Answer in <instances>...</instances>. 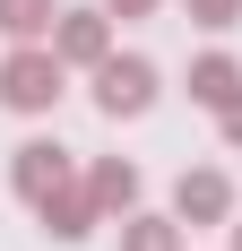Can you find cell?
Segmentation results:
<instances>
[{
    "label": "cell",
    "instance_id": "obj_1",
    "mask_svg": "<svg viewBox=\"0 0 242 251\" xmlns=\"http://www.w3.org/2000/svg\"><path fill=\"white\" fill-rule=\"evenodd\" d=\"M61 96H70V70H61L52 44H18L9 61H0V104H9V113L35 122V113H52Z\"/></svg>",
    "mask_w": 242,
    "mask_h": 251
},
{
    "label": "cell",
    "instance_id": "obj_2",
    "mask_svg": "<svg viewBox=\"0 0 242 251\" xmlns=\"http://www.w3.org/2000/svg\"><path fill=\"white\" fill-rule=\"evenodd\" d=\"M156 87H165V78H156L147 52H104L96 61V113L104 122H139L147 104H156Z\"/></svg>",
    "mask_w": 242,
    "mask_h": 251
},
{
    "label": "cell",
    "instance_id": "obj_3",
    "mask_svg": "<svg viewBox=\"0 0 242 251\" xmlns=\"http://www.w3.org/2000/svg\"><path fill=\"white\" fill-rule=\"evenodd\" d=\"M61 182H78L70 148H61V139H18V156H9V191H18L26 208H44Z\"/></svg>",
    "mask_w": 242,
    "mask_h": 251
},
{
    "label": "cell",
    "instance_id": "obj_4",
    "mask_svg": "<svg viewBox=\"0 0 242 251\" xmlns=\"http://www.w3.org/2000/svg\"><path fill=\"white\" fill-rule=\"evenodd\" d=\"M173 217H182V226H225V217H234V182H225V165H191V174L173 182Z\"/></svg>",
    "mask_w": 242,
    "mask_h": 251
},
{
    "label": "cell",
    "instance_id": "obj_5",
    "mask_svg": "<svg viewBox=\"0 0 242 251\" xmlns=\"http://www.w3.org/2000/svg\"><path fill=\"white\" fill-rule=\"evenodd\" d=\"M52 52H61V70H96L113 52V18L104 9H61L52 18Z\"/></svg>",
    "mask_w": 242,
    "mask_h": 251
},
{
    "label": "cell",
    "instance_id": "obj_6",
    "mask_svg": "<svg viewBox=\"0 0 242 251\" xmlns=\"http://www.w3.org/2000/svg\"><path fill=\"white\" fill-rule=\"evenodd\" d=\"M35 217H44V234H52V243H87V234H96V217H104V208L87 200V182H61V191H52V200L35 208Z\"/></svg>",
    "mask_w": 242,
    "mask_h": 251
},
{
    "label": "cell",
    "instance_id": "obj_7",
    "mask_svg": "<svg viewBox=\"0 0 242 251\" xmlns=\"http://www.w3.org/2000/svg\"><path fill=\"white\" fill-rule=\"evenodd\" d=\"M87 200H96L104 217H130V208H139V165H130V156H96V165H87Z\"/></svg>",
    "mask_w": 242,
    "mask_h": 251
},
{
    "label": "cell",
    "instance_id": "obj_8",
    "mask_svg": "<svg viewBox=\"0 0 242 251\" xmlns=\"http://www.w3.org/2000/svg\"><path fill=\"white\" fill-rule=\"evenodd\" d=\"M234 96H242V61H234V52H199V61H191V104L225 113Z\"/></svg>",
    "mask_w": 242,
    "mask_h": 251
},
{
    "label": "cell",
    "instance_id": "obj_9",
    "mask_svg": "<svg viewBox=\"0 0 242 251\" xmlns=\"http://www.w3.org/2000/svg\"><path fill=\"white\" fill-rule=\"evenodd\" d=\"M52 18H61V0H0V35L9 44H52Z\"/></svg>",
    "mask_w": 242,
    "mask_h": 251
},
{
    "label": "cell",
    "instance_id": "obj_10",
    "mask_svg": "<svg viewBox=\"0 0 242 251\" xmlns=\"http://www.w3.org/2000/svg\"><path fill=\"white\" fill-rule=\"evenodd\" d=\"M121 251H182V217H121Z\"/></svg>",
    "mask_w": 242,
    "mask_h": 251
},
{
    "label": "cell",
    "instance_id": "obj_11",
    "mask_svg": "<svg viewBox=\"0 0 242 251\" xmlns=\"http://www.w3.org/2000/svg\"><path fill=\"white\" fill-rule=\"evenodd\" d=\"M182 9H191V26H208V35L242 26V0H182Z\"/></svg>",
    "mask_w": 242,
    "mask_h": 251
},
{
    "label": "cell",
    "instance_id": "obj_12",
    "mask_svg": "<svg viewBox=\"0 0 242 251\" xmlns=\"http://www.w3.org/2000/svg\"><path fill=\"white\" fill-rule=\"evenodd\" d=\"M217 130H225V148H242V96H234V104L217 113Z\"/></svg>",
    "mask_w": 242,
    "mask_h": 251
},
{
    "label": "cell",
    "instance_id": "obj_13",
    "mask_svg": "<svg viewBox=\"0 0 242 251\" xmlns=\"http://www.w3.org/2000/svg\"><path fill=\"white\" fill-rule=\"evenodd\" d=\"M104 18H156V0H104Z\"/></svg>",
    "mask_w": 242,
    "mask_h": 251
},
{
    "label": "cell",
    "instance_id": "obj_14",
    "mask_svg": "<svg viewBox=\"0 0 242 251\" xmlns=\"http://www.w3.org/2000/svg\"><path fill=\"white\" fill-rule=\"evenodd\" d=\"M234 251H242V217H234Z\"/></svg>",
    "mask_w": 242,
    "mask_h": 251
}]
</instances>
